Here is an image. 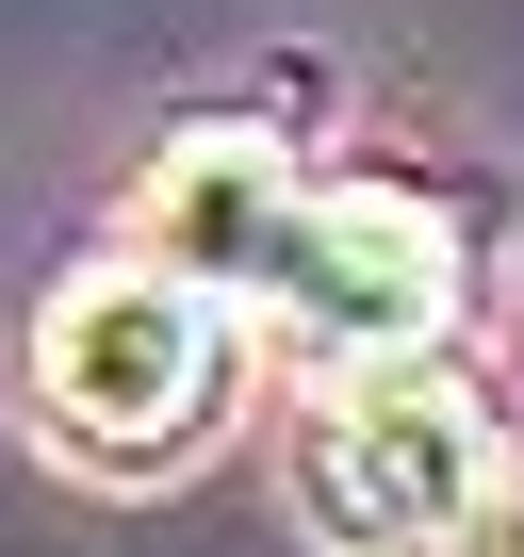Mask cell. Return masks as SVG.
<instances>
[{
  "label": "cell",
  "instance_id": "6da1fadb",
  "mask_svg": "<svg viewBox=\"0 0 524 557\" xmlns=\"http://www.w3.org/2000/svg\"><path fill=\"white\" fill-rule=\"evenodd\" d=\"M213 394H229V296L164 278L148 246L99 262V278H66L50 329H34V410H50V443H83V459H115V475L180 459V443L213 426Z\"/></svg>",
  "mask_w": 524,
  "mask_h": 557
},
{
  "label": "cell",
  "instance_id": "7a4b0ae2",
  "mask_svg": "<svg viewBox=\"0 0 524 557\" xmlns=\"http://www.w3.org/2000/svg\"><path fill=\"white\" fill-rule=\"evenodd\" d=\"M296 492L345 557H459V524L491 508V394L442 361H345L296 443Z\"/></svg>",
  "mask_w": 524,
  "mask_h": 557
},
{
  "label": "cell",
  "instance_id": "3957f363",
  "mask_svg": "<svg viewBox=\"0 0 524 557\" xmlns=\"http://www.w3.org/2000/svg\"><path fill=\"white\" fill-rule=\"evenodd\" d=\"M459 296H475V246H459L442 197H410V181H296V230H279L246 312H279V345H312V361H442Z\"/></svg>",
  "mask_w": 524,
  "mask_h": 557
},
{
  "label": "cell",
  "instance_id": "277c9868",
  "mask_svg": "<svg viewBox=\"0 0 524 557\" xmlns=\"http://www.w3.org/2000/svg\"><path fill=\"white\" fill-rule=\"evenodd\" d=\"M279 230H296V164H279V132H246V115L180 132V148L132 181V246H148L164 278H197V296H229V312L262 296Z\"/></svg>",
  "mask_w": 524,
  "mask_h": 557
},
{
  "label": "cell",
  "instance_id": "5b68a950",
  "mask_svg": "<svg viewBox=\"0 0 524 557\" xmlns=\"http://www.w3.org/2000/svg\"><path fill=\"white\" fill-rule=\"evenodd\" d=\"M459 557H524V492H508V475H491V508L459 524Z\"/></svg>",
  "mask_w": 524,
  "mask_h": 557
}]
</instances>
